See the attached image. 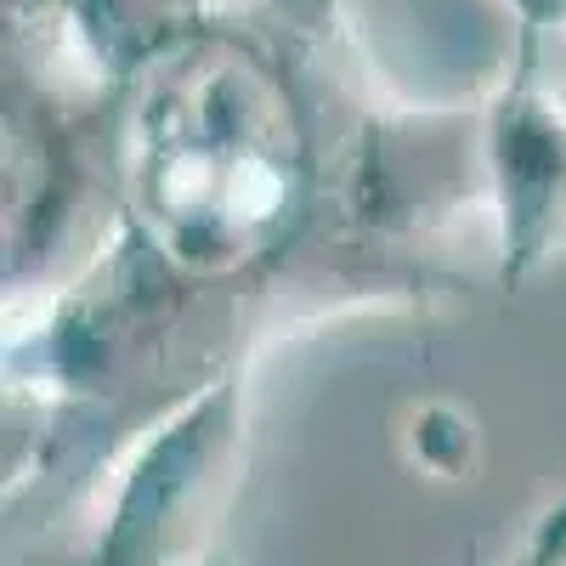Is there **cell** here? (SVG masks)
<instances>
[{
	"label": "cell",
	"mask_w": 566,
	"mask_h": 566,
	"mask_svg": "<svg viewBox=\"0 0 566 566\" xmlns=\"http://www.w3.org/2000/svg\"><path fill=\"white\" fill-rule=\"evenodd\" d=\"M527 12H549V7H560V0H522Z\"/></svg>",
	"instance_id": "cell-1"
}]
</instances>
